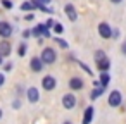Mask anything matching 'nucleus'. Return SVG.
Returning a JSON list of instances; mask_svg holds the SVG:
<instances>
[{"mask_svg": "<svg viewBox=\"0 0 126 124\" xmlns=\"http://www.w3.org/2000/svg\"><path fill=\"white\" fill-rule=\"evenodd\" d=\"M42 60L45 62V64H48V66H52L55 60H57V52L52 48V47H47V48H43V52H42Z\"/></svg>", "mask_w": 126, "mask_h": 124, "instance_id": "obj_1", "label": "nucleus"}, {"mask_svg": "<svg viewBox=\"0 0 126 124\" xmlns=\"http://www.w3.org/2000/svg\"><path fill=\"white\" fill-rule=\"evenodd\" d=\"M107 102H109L110 107H119V105L123 103V95H121V91H119V90H112V91L109 93V96H107Z\"/></svg>", "mask_w": 126, "mask_h": 124, "instance_id": "obj_2", "label": "nucleus"}, {"mask_svg": "<svg viewBox=\"0 0 126 124\" xmlns=\"http://www.w3.org/2000/svg\"><path fill=\"white\" fill-rule=\"evenodd\" d=\"M31 33H33V36H36V38H48V36H50V29L47 28V24H38V26H35V28L31 29Z\"/></svg>", "mask_w": 126, "mask_h": 124, "instance_id": "obj_3", "label": "nucleus"}, {"mask_svg": "<svg viewBox=\"0 0 126 124\" xmlns=\"http://www.w3.org/2000/svg\"><path fill=\"white\" fill-rule=\"evenodd\" d=\"M112 33H114V29L110 28V24H107V23H100V24H98V35H100L104 40L112 38Z\"/></svg>", "mask_w": 126, "mask_h": 124, "instance_id": "obj_4", "label": "nucleus"}, {"mask_svg": "<svg viewBox=\"0 0 126 124\" xmlns=\"http://www.w3.org/2000/svg\"><path fill=\"white\" fill-rule=\"evenodd\" d=\"M12 33H14V28L7 21H0V36H2L4 40H7Z\"/></svg>", "mask_w": 126, "mask_h": 124, "instance_id": "obj_5", "label": "nucleus"}, {"mask_svg": "<svg viewBox=\"0 0 126 124\" xmlns=\"http://www.w3.org/2000/svg\"><path fill=\"white\" fill-rule=\"evenodd\" d=\"M43 66H45V62L42 60V57H33L31 62H30V67H31L33 72H40V71H43Z\"/></svg>", "mask_w": 126, "mask_h": 124, "instance_id": "obj_6", "label": "nucleus"}, {"mask_svg": "<svg viewBox=\"0 0 126 124\" xmlns=\"http://www.w3.org/2000/svg\"><path fill=\"white\" fill-rule=\"evenodd\" d=\"M42 86H43V90L50 91V90H54V88L57 86V81H55L54 76H45V78L42 79Z\"/></svg>", "mask_w": 126, "mask_h": 124, "instance_id": "obj_7", "label": "nucleus"}, {"mask_svg": "<svg viewBox=\"0 0 126 124\" xmlns=\"http://www.w3.org/2000/svg\"><path fill=\"white\" fill-rule=\"evenodd\" d=\"M12 52V43L7 41V40H2L0 41V55L2 57H9Z\"/></svg>", "mask_w": 126, "mask_h": 124, "instance_id": "obj_8", "label": "nucleus"}, {"mask_svg": "<svg viewBox=\"0 0 126 124\" xmlns=\"http://www.w3.org/2000/svg\"><path fill=\"white\" fill-rule=\"evenodd\" d=\"M62 105L69 110V109H73L74 105H76V96L73 95V93H66L64 96H62Z\"/></svg>", "mask_w": 126, "mask_h": 124, "instance_id": "obj_9", "label": "nucleus"}, {"mask_svg": "<svg viewBox=\"0 0 126 124\" xmlns=\"http://www.w3.org/2000/svg\"><path fill=\"white\" fill-rule=\"evenodd\" d=\"M26 96H28V100H30L31 103H36V102L40 100V91H38V88H35V86L28 88V91H26Z\"/></svg>", "mask_w": 126, "mask_h": 124, "instance_id": "obj_10", "label": "nucleus"}, {"mask_svg": "<svg viewBox=\"0 0 126 124\" xmlns=\"http://www.w3.org/2000/svg\"><path fill=\"white\" fill-rule=\"evenodd\" d=\"M64 12H66V16H67L71 21H76V19H78V12H76V9H74L73 4H67V5L64 7Z\"/></svg>", "mask_w": 126, "mask_h": 124, "instance_id": "obj_11", "label": "nucleus"}, {"mask_svg": "<svg viewBox=\"0 0 126 124\" xmlns=\"http://www.w3.org/2000/svg\"><path fill=\"white\" fill-rule=\"evenodd\" d=\"M97 69L100 71V72H109V69H110V60L105 57V59H102V60H98L97 62Z\"/></svg>", "mask_w": 126, "mask_h": 124, "instance_id": "obj_12", "label": "nucleus"}, {"mask_svg": "<svg viewBox=\"0 0 126 124\" xmlns=\"http://www.w3.org/2000/svg\"><path fill=\"white\" fill-rule=\"evenodd\" d=\"M83 86H85V83H83L81 78H71L69 79V88L71 90H81Z\"/></svg>", "mask_w": 126, "mask_h": 124, "instance_id": "obj_13", "label": "nucleus"}, {"mask_svg": "<svg viewBox=\"0 0 126 124\" xmlns=\"http://www.w3.org/2000/svg\"><path fill=\"white\" fill-rule=\"evenodd\" d=\"M93 107H86L85 109V114H83V124H90L92 119H93Z\"/></svg>", "mask_w": 126, "mask_h": 124, "instance_id": "obj_14", "label": "nucleus"}, {"mask_svg": "<svg viewBox=\"0 0 126 124\" xmlns=\"http://www.w3.org/2000/svg\"><path fill=\"white\" fill-rule=\"evenodd\" d=\"M35 9H38L35 0H33V2H30V0H28V2H23V4H21V11H35Z\"/></svg>", "mask_w": 126, "mask_h": 124, "instance_id": "obj_15", "label": "nucleus"}, {"mask_svg": "<svg viewBox=\"0 0 126 124\" xmlns=\"http://www.w3.org/2000/svg\"><path fill=\"white\" fill-rule=\"evenodd\" d=\"M100 84L104 86V88H107V84L110 83V76H109V72H100Z\"/></svg>", "mask_w": 126, "mask_h": 124, "instance_id": "obj_16", "label": "nucleus"}, {"mask_svg": "<svg viewBox=\"0 0 126 124\" xmlns=\"http://www.w3.org/2000/svg\"><path fill=\"white\" fill-rule=\"evenodd\" d=\"M104 90H105V88H102V86H100V88H93L92 93H90V98H92V100H97V98L104 93Z\"/></svg>", "mask_w": 126, "mask_h": 124, "instance_id": "obj_17", "label": "nucleus"}, {"mask_svg": "<svg viewBox=\"0 0 126 124\" xmlns=\"http://www.w3.org/2000/svg\"><path fill=\"white\" fill-rule=\"evenodd\" d=\"M26 52H28V45L23 41V43L19 45V50H17V54H19V57H24V55H26Z\"/></svg>", "mask_w": 126, "mask_h": 124, "instance_id": "obj_18", "label": "nucleus"}, {"mask_svg": "<svg viewBox=\"0 0 126 124\" xmlns=\"http://www.w3.org/2000/svg\"><path fill=\"white\" fill-rule=\"evenodd\" d=\"M107 55H105V52L104 50H97L95 52V62H98V60H102V59H105Z\"/></svg>", "mask_w": 126, "mask_h": 124, "instance_id": "obj_19", "label": "nucleus"}, {"mask_svg": "<svg viewBox=\"0 0 126 124\" xmlns=\"http://www.w3.org/2000/svg\"><path fill=\"white\" fill-rule=\"evenodd\" d=\"M52 29H54V31H55V33H57V35H61V33H64V26H62V24H61V23H55V24H54V28H52Z\"/></svg>", "mask_w": 126, "mask_h": 124, "instance_id": "obj_20", "label": "nucleus"}, {"mask_svg": "<svg viewBox=\"0 0 126 124\" xmlns=\"http://www.w3.org/2000/svg\"><path fill=\"white\" fill-rule=\"evenodd\" d=\"M2 5H4L5 9H12V7H14L12 0H2Z\"/></svg>", "mask_w": 126, "mask_h": 124, "instance_id": "obj_21", "label": "nucleus"}, {"mask_svg": "<svg viewBox=\"0 0 126 124\" xmlns=\"http://www.w3.org/2000/svg\"><path fill=\"white\" fill-rule=\"evenodd\" d=\"M54 41H57L61 47H64V48H67V41L66 40H62V38H54Z\"/></svg>", "mask_w": 126, "mask_h": 124, "instance_id": "obj_22", "label": "nucleus"}, {"mask_svg": "<svg viewBox=\"0 0 126 124\" xmlns=\"http://www.w3.org/2000/svg\"><path fill=\"white\" fill-rule=\"evenodd\" d=\"M78 64H79V66H81V69H85V71H86L88 74H93V71H92V69H90V67H88L86 64H83V62H78Z\"/></svg>", "mask_w": 126, "mask_h": 124, "instance_id": "obj_23", "label": "nucleus"}, {"mask_svg": "<svg viewBox=\"0 0 126 124\" xmlns=\"http://www.w3.org/2000/svg\"><path fill=\"white\" fill-rule=\"evenodd\" d=\"M31 35H33V33H31L30 29H24V31H23V38H30Z\"/></svg>", "mask_w": 126, "mask_h": 124, "instance_id": "obj_24", "label": "nucleus"}, {"mask_svg": "<svg viewBox=\"0 0 126 124\" xmlns=\"http://www.w3.org/2000/svg\"><path fill=\"white\" fill-rule=\"evenodd\" d=\"M121 54H123V55H126V40L121 43Z\"/></svg>", "mask_w": 126, "mask_h": 124, "instance_id": "obj_25", "label": "nucleus"}, {"mask_svg": "<svg viewBox=\"0 0 126 124\" xmlns=\"http://www.w3.org/2000/svg\"><path fill=\"white\" fill-rule=\"evenodd\" d=\"M45 24H47V28L50 29V28H54V24H55V21H52V19H48V21H47Z\"/></svg>", "mask_w": 126, "mask_h": 124, "instance_id": "obj_26", "label": "nucleus"}, {"mask_svg": "<svg viewBox=\"0 0 126 124\" xmlns=\"http://www.w3.org/2000/svg\"><path fill=\"white\" fill-rule=\"evenodd\" d=\"M12 67H14V66H12V62H9V64H5V69H4V71L11 72V71H12Z\"/></svg>", "mask_w": 126, "mask_h": 124, "instance_id": "obj_27", "label": "nucleus"}, {"mask_svg": "<svg viewBox=\"0 0 126 124\" xmlns=\"http://www.w3.org/2000/svg\"><path fill=\"white\" fill-rule=\"evenodd\" d=\"M35 2H36V4H40V5H47L50 0H35Z\"/></svg>", "mask_w": 126, "mask_h": 124, "instance_id": "obj_28", "label": "nucleus"}, {"mask_svg": "<svg viewBox=\"0 0 126 124\" xmlns=\"http://www.w3.org/2000/svg\"><path fill=\"white\" fill-rule=\"evenodd\" d=\"M12 105H14V109H19V107H21V102H19V100H14Z\"/></svg>", "mask_w": 126, "mask_h": 124, "instance_id": "obj_29", "label": "nucleus"}, {"mask_svg": "<svg viewBox=\"0 0 126 124\" xmlns=\"http://www.w3.org/2000/svg\"><path fill=\"white\" fill-rule=\"evenodd\" d=\"M4 81H5V78H4V74H2V72H0V86L4 84Z\"/></svg>", "mask_w": 126, "mask_h": 124, "instance_id": "obj_30", "label": "nucleus"}, {"mask_svg": "<svg viewBox=\"0 0 126 124\" xmlns=\"http://www.w3.org/2000/svg\"><path fill=\"white\" fill-rule=\"evenodd\" d=\"M112 36H114V38H117V36H119V31H117V29H114V33H112Z\"/></svg>", "mask_w": 126, "mask_h": 124, "instance_id": "obj_31", "label": "nucleus"}, {"mask_svg": "<svg viewBox=\"0 0 126 124\" xmlns=\"http://www.w3.org/2000/svg\"><path fill=\"white\" fill-rule=\"evenodd\" d=\"M110 2H112V4H121L123 0H110Z\"/></svg>", "mask_w": 126, "mask_h": 124, "instance_id": "obj_32", "label": "nucleus"}, {"mask_svg": "<svg viewBox=\"0 0 126 124\" xmlns=\"http://www.w3.org/2000/svg\"><path fill=\"white\" fill-rule=\"evenodd\" d=\"M2 62H4V57H2V55H0V66H2Z\"/></svg>", "mask_w": 126, "mask_h": 124, "instance_id": "obj_33", "label": "nucleus"}, {"mask_svg": "<svg viewBox=\"0 0 126 124\" xmlns=\"http://www.w3.org/2000/svg\"><path fill=\"white\" fill-rule=\"evenodd\" d=\"M62 124H73V122H71V121H66V122H62Z\"/></svg>", "mask_w": 126, "mask_h": 124, "instance_id": "obj_34", "label": "nucleus"}, {"mask_svg": "<svg viewBox=\"0 0 126 124\" xmlns=\"http://www.w3.org/2000/svg\"><path fill=\"white\" fill-rule=\"evenodd\" d=\"M0 119H2V109H0Z\"/></svg>", "mask_w": 126, "mask_h": 124, "instance_id": "obj_35", "label": "nucleus"}]
</instances>
